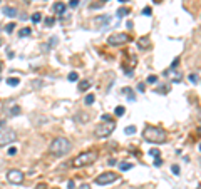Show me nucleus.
<instances>
[{
	"label": "nucleus",
	"mask_w": 201,
	"mask_h": 189,
	"mask_svg": "<svg viewBox=\"0 0 201 189\" xmlns=\"http://www.w3.org/2000/svg\"><path fill=\"white\" fill-rule=\"evenodd\" d=\"M136 131H138L136 126H129V127L124 129V132H126V134H136Z\"/></svg>",
	"instance_id": "obj_20"
},
{
	"label": "nucleus",
	"mask_w": 201,
	"mask_h": 189,
	"mask_svg": "<svg viewBox=\"0 0 201 189\" xmlns=\"http://www.w3.org/2000/svg\"><path fill=\"white\" fill-rule=\"evenodd\" d=\"M37 189H45V184H39V186H37Z\"/></svg>",
	"instance_id": "obj_39"
},
{
	"label": "nucleus",
	"mask_w": 201,
	"mask_h": 189,
	"mask_svg": "<svg viewBox=\"0 0 201 189\" xmlns=\"http://www.w3.org/2000/svg\"><path fill=\"white\" fill-rule=\"evenodd\" d=\"M109 20H111V17H104V19L99 17V19H96V24H107Z\"/></svg>",
	"instance_id": "obj_23"
},
{
	"label": "nucleus",
	"mask_w": 201,
	"mask_h": 189,
	"mask_svg": "<svg viewBox=\"0 0 201 189\" xmlns=\"http://www.w3.org/2000/svg\"><path fill=\"white\" fill-rule=\"evenodd\" d=\"M96 159H97V152H94V151H84V152L77 154L72 161V166L74 167H84V166H89V164L96 162Z\"/></svg>",
	"instance_id": "obj_3"
},
{
	"label": "nucleus",
	"mask_w": 201,
	"mask_h": 189,
	"mask_svg": "<svg viewBox=\"0 0 201 189\" xmlns=\"http://www.w3.org/2000/svg\"><path fill=\"white\" fill-rule=\"evenodd\" d=\"M148 82H149V84H156V82H158V77H156V75H149V77H148Z\"/></svg>",
	"instance_id": "obj_25"
},
{
	"label": "nucleus",
	"mask_w": 201,
	"mask_h": 189,
	"mask_svg": "<svg viewBox=\"0 0 201 189\" xmlns=\"http://www.w3.org/2000/svg\"><path fill=\"white\" fill-rule=\"evenodd\" d=\"M143 136H144L146 141L154 142V144H163V142H166V139H168V134H166L164 129L154 127V126H148V127L144 129Z\"/></svg>",
	"instance_id": "obj_2"
},
{
	"label": "nucleus",
	"mask_w": 201,
	"mask_h": 189,
	"mask_svg": "<svg viewBox=\"0 0 201 189\" xmlns=\"http://www.w3.org/2000/svg\"><path fill=\"white\" fill-rule=\"evenodd\" d=\"M7 181L12 184H20L24 181V172H22L20 169H10L7 172Z\"/></svg>",
	"instance_id": "obj_8"
},
{
	"label": "nucleus",
	"mask_w": 201,
	"mask_h": 189,
	"mask_svg": "<svg viewBox=\"0 0 201 189\" xmlns=\"http://www.w3.org/2000/svg\"><path fill=\"white\" fill-rule=\"evenodd\" d=\"M86 104H87V106L94 104V96L92 94H87V96H86Z\"/></svg>",
	"instance_id": "obj_22"
},
{
	"label": "nucleus",
	"mask_w": 201,
	"mask_h": 189,
	"mask_svg": "<svg viewBox=\"0 0 201 189\" xmlns=\"http://www.w3.org/2000/svg\"><path fill=\"white\" fill-rule=\"evenodd\" d=\"M4 14H5L7 17H15L17 9H14V7H5V9H4Z\"/></svg>",
	"instance_id": "obj_13"
},
{
	"label": "nucleus",
	"mask_w": 201,
	"mask_h": 189,
	"mask_svg": "<svg viewBox=\"0 0 201 189\" xmlns=\"http://www.w3.org/2000/svg\"><path fill=\"white\" fill-rule=\"evenodd\" d=\"M19 79H15V77H10V79H7V84L9 86H12V87H15V86H19Z\"/></svg>",
	"instance_id": "obj_15"
},
{
	"label": "nucleus",
	"mask_w": 201,
	"mask_h": 189,
	"mask_svg": "<svg viewBox=\"0 0 201 189\" xmlns=\"http://www.w3.org/2000/svg\"><path fill=\"white\" fill-rule=\"evenodd\" d=\"M40 20H42V15H40V14H39V12L32 15V22H34V24H37V22H40Z\"/></svg>",
	"instance_id": "obj_21"
},
{
	"label": "nucleus",
	"mask_w": 201,
	"mask_h": 189,
	"mask_svg": "<svg viewBox=\"0 0 201 189\" xmlns=\"http://www.w3.org/2000/svg\"><path fill=\"white\" fill-rule=\"evenodd\" d=\"M91 86H92V84H91V80H81V82H79V91L86 92Z\"/></svg>",
	"instance_id": "obj_11"
},
{
	"label": "nucleus",
	"mask_w": 201,
	"mask_h": 189,
	"mask_svg": "<svg viewBox=\"0 0 201 189\" xmlns=\"http://www.w3.org/2000/svg\"><path fill=\"white\" fill-rule=\"evenodd\" d=\"M124 112H126V109H124L122 106H117V107H116V116L121 117V116H124Z\"/></svg>",
	"instance_id": "obj_19"
},
{
	"label": "nucleus",
	"mask_w": 201,
	"mask_h": 189,
	"mask_svg": "<svg viewBox=\"0 0 201 189\" xmlns=\"http://www.w3.org/2000/svg\"><path fill=\"white\" fill-rule=\"evenodd\" d=\"M149 154L151 156H154V157H159V151H158V149H151Z\"/></svg>",
	"instance_id": "obj_27"
},
{
	"label": "nucleus",
	"mask_w": 201,
	"mask_h": 189,
	"mask_svg": "<svg viewBox=\"0 0 201 189\" xmlns=\"http://www.w3.org/2000/svg\"><path fill=\"white\" fill-rule=\"evenodd\" d=\"M200 151H201V144H200Z\"/></svg>",
	"instance_id": "obj_41"
},
{
	"label": "nucleus",
	"mask_w": 201,
	"mask_h": 189,
	"mask_svg": "<svg viewBox=\"0 0 201 189\" xmlns=\"http://www.w3.org/2000/svg\"><path fill=\"white\" fill-rule=\"evenodd\" d=\"M128 14H129L128 7H121V9L117 10V17H124V15H128Z\"/></svg>",
	"instance_id": "obj_14"
},
{
	"label": "nucleus",
	"mask_w": 201,
	"mask_h": 189,
	"mask_svg": "<svg viewBox=\"0 0 201 189\" xmlns=\"http://www.w3.org/2000/svg\"><path fill=\"white\" fill-rule=\"evenodd\" d=\"M14 29H15V24H14V22H12V24H9V25L5 27L7 34H10V32H14Z\"/></svg>",
	"instance_id": "obj_24"
},
{
	"label": "nucleus",
	"mask_w": 201,
	"mask_h": 189,
	"mask_svg": "<svg viewBox=\"0 0 201 189\" xmlns=\"http://www.w3.org/2000/svg\"><path fill=\"white\" fill-rule=\"evenodd\" d=\"M0 45H2V40H0Z\"/></svg>",
	"instance_id": "obj_43"
},
{
	"label": "nucleus",
	"mask_w": 201,
	"mask_h": 189,
	"mask_svg": "<svg viewBox=\"0 0 201 189\" xmlns=\"http://www.w3.org/2000/svg\"><path fill=\"white\" fill-rule=\"evenodd\" d=\"M30 29H27V27H25V29H22V30L20 32H19V37H29V35H30Z\"/></svg>",
	"instance_id": "obj_16"
},
{
	"label": "nucleus",
	"mask_w": 201,
	"mask_h": 189,
	"mask_svg": "<svg viewBox=\"0 0 201 189\" xmlns=\"http://www.w3.org/2000/svg\"><path fill=\"white\" fill-rule=\"evenodd\" d=\"M154 164H156V166H158V167H159L161 164H163V161H161V159H159V157H156V161H154Z\"/></svg>",
	"instance_id": "obj_36"
},
{
	"label": "nucleus",
	"mask_w": 201,
	"mask_h": 189,
	"mask_svg": "<svg viewBox=\"0 0 201 189\" xmlns=\"http://www.w3.org/2000/svg\"><path fill=\"white\" fill-rule=\"evenodd\" d=\"M102 121H106V122H111V121H112V117H111L109 114H104V116H102Z\"/></svg>",
	"instance_id": "obj_30"
},
{
	"label": "nucleus",
	"mask_w": 201,
	"mask_h": 189,
	"mask_svg": "<svg viewBox=\"0 0 201 189\" xmlns=\"http://www.w3.org/2000/svg\"><path fill=\"white\" fill-rule=\"evenodd\" d=\"M126 42H129V35L128 34H121V32H116L112 35H109V39H107V44L109 45H114V47L122 45Z\"/></svg>",
	"instance_id": "obj_6"
},
{
	"label": "nucleus",
	"mask_w": 201,
	"mask_h": 189,
	"mask_svg": "<svg viewBox=\"0 0 201 189\" xmlns=\"http://www.w3.org/2000/svg\"><path fill=\"white\" fill-rule=\"evenodd\" d=\"M189 80L193 82V84H195V82H198V75H196V74H189Z\"/></svg>",
	"instance_id": "obj_28"
},
{
	"label": "nucleus",
	"mask_w": 201,
	"mask_h": 189,
	"mask_svg": "<svg viewBox=\"0 0 201 189\" xmlns=\"http://www.w3.org/2000/svg\"><path fill=\"white\" fill-rule=\"evenodd\" d=\"M143 14H144V15H151V9L149 7H146L144 10H143Z\"/></svg>",
	"instance_id": "obj_33"
},
{
	"label": "nucleus",
	"mask_w": 201,
	"mask_h": 189,
	"mask_svg": "<svg viewBox=\"0 0 201 189\" xmlns=\"http://www.w3.org/2000/svg\"><path fill=\"white\" fill-rule=\"evenodd\" d=\"M67 186H69V189H74V188H76V184H74V181H69V183H67Z\"/></svg>",
	"instance_id": "obj_35"
},
{
	"label": "nucleus",
	"mask_w": 201,
	"mask_h": 189,
	"mask_svg": "<svg viewBox=\"0 0 201 189\" xmlns=\"http://www.w3.org/2000/svg\"><path fill=\"white\" fill-rule=\"evenodd\" d=\"M0 126H2V121H0Z\"/></svg>",
	"instance_id": "obj_42"
},
{
	"label": "nucleus",
	"mask_w": 201,
	"mask_h": 189,
	"mask_svg": "<svg viewBox=\"0 0 201 189\" xmlns=\"http://www.w3.org/2000/svg\"><path fill=\"white\" fill-rule=\"evenodd\" d=\"M67 79H69V80H71V82H76V80H77V79H79L77 72H71V74L67 75Z\"/></svg>",
	"instance_id": "obj_18"
},
{
	"label": "nucleus",
	"mask_w": 201,
	"mask_h": 189,
	"mask_svg": "<svg viewBox=\"0 0 201 189\" xmlns=\"http://www.w3.org/2000/svg\"><path fill=\"white\" fill-rule=\"evenodd\" d=\"M69 5L72 7V9H76V7L79 5V0H71V2H69Z\"/></svg>",
	"instance_id": "obj_29"
},
{
	"label": "nucleus",
	"mask_w": 201,
	"mask_h": 189,
	"mask_svg": "<svg viewBox=\"0 0 201 189\" xmlns=\"http://www.w3.org/2000/svg\"><path fill=\"white\" fill-rule=\"evenodd\" d=\"M119 2H126V0H119Z\"/></svg>",
	"instance_id": "obj_40"
},
{
	"label": "nucleus",
	"mask_w": 201,
	"mask_h": 189,
	"mask_svg": "<svg viewBox=\"0 0 201 189\" xmlns=\"http://www.w3.org/2000/svg\"><path fill=\"white\" fill-rule=\"evenodd\" d=\"M9 154H10V156H15V154H17V147H10V149H9Z\"/></svg>",
	"instance_id": "obj_31"
},
{
	"label": "nucleus",
	"mask_w": 201,
	"mask_h": 189,
	"mask_svg": "<svg viewBox=\"0 0 201 189\" xmlns=\"http://www.w3.org/2000/svg\"><path fill=\"white\" fill-rule=\"evenodd\" d=\"M17 139V132L10 127H2L0 129V147H4L7 144H12Z\"/></svg>",
	"instance_id": "obj_5"
},
{
	"label": "nucleus",
	"mask_w": 201,
	"mask_h": 189,
	"mask_svg": "<svg viewBox=\"0 0 201 189\" xmlns=\"http://www.w3.org/2000/svg\"><path fill=\"white\" fill-rule=\"evenodd\" d=\"M138 47H139V49H143V50L149 49V47H151L149 39H148V37H143V39H139V40H138Z\"/></svg>",
	"instance_id": "obj_10"
},
{
	"label": "nucleus",
	"mask_w": 201,
	"mask_h": 189,
	"mask_svg": "<svg viewBox=\"0 0 201 189\" xmlns=\"http://www.w3.org/2000/svg\"><path fill=\"white\" fill-rule=\"evenodd\" d=\"M19 112H20V107H17V106H15V107H12V111H10L12 116H17Z\"/></svg>",
	"instance_id": "obj_26"
},
{
	"label": "nucleus",
	"mask_w": 201,
	"mask_h": 189,
	"mask_svg": "<svg viewBox=\"0 0 201 189\" xmlns=\"http://www.w3.org/2000/svg\"><path fill=\"white\" fill-rule=\"evenodd\" d=\"M114 181H117V174L114 172H104L96 178V184H99V186H107V184L114 183Z\"/></svg>",
	"instance_id": "obj_7"
},
{
	"label": "nucleus",
	"mask_w": 201,
	"mask_h": 189,
	"mask_svg": "<svg viewBox=\"0 0 201 189\" xmlns=\"http://www.w3.org/2000/svg\"><path fill=\"white\" fill-rule=\"evenodd\" d=\"M133 167V164H129V162H121L119 164V169L121 171H128V169H131Z\"/></svg>",
	"instance_id": "obj_17"
},
{
	"label": "nucleus",
	"mask_w": 201,
	"mask_h": 189,
	"mask_svg": "<svg viewBox=\"0 0 201 189\" xmlns=\"http://www.w3.org/2000/svg\"><path fill=\"white\" fill-rule=\"evenodd\" d=\"M0 70H2V69H0Z\"/></svg>",
	"instance_id": "obj_44"
},
{
	"label": "nucleus",
	"mask_w": 201,
	"mask_h": 189,
	"mask_svg": "<svg viewBox=\"0 0 201 189\" xmlns=\"http://www.w3.org/2000/svg\"><path fill=\"white\" fill-rule=\"evenodd\" d=\"M79 189H91V186H89V184H82Z\"/></svg>",
	"instance_id": "obj_38"
},
{
	"label": "nucleus",
	"mask_w": 201,
	"mask_h": 189,
	"mask_svg": "<svg viewBox=\"0 0 201 189\" xmlns=\"http://www.w3.org/2000/svg\"><path fill=\"white\" fill-rule=\"evenodd\" d=\"M45 24H47L49 27H50V25H54V19H47V20H45Z\"/></svg>",
	"instance_id": "obj_34"
},
{
	"label": "nucleus",
	"mask_w": 201,
	"mask_h": 189,
	"mask_svg": "<svg viewBox=\"0 0 201 189\" xmlns=\"http://www.w3.org/2000/svg\"><path fill=\"white\" fill-rule=\"evenodd\" d=\"M138 91L144 92V84H138Z\"/></svg>",
	"instance_id": "obj_37"
},
{
	"label": "nucleus",
	"mask_w": 201,
	"mask_h": 189,
	"mask_svg": "<svg viewBox=\"0 0 201 189\" xmlns=\"http://www.w3.org/2000/svg\"><path fill=\"white\" fill-rule=\"evenodd\" d=\"M64 10H66V4H62V2H57L54 5V12L55 14H64Z\"/></svg>",
	"instance_id": "obj_12"
},
{
	"label": "nucleus",
	"mask_w": 201,
	"mask_h": 189,
	"mask_svg": "<svg viewBox=\"0 0 201 189\" xmlns=\"http://www.w3.org/2000/svg\"><path fill=\"white\" fill-rule=\"evenodd\" d=\"M71 149H72V142L67 137H55L49 146V152L55 157H64L66 154L71 152Z\"/></svg>",
	"instance_id": "obj_1"
},
{
	"label": "nucleus",
	"mask_w": 201,
	"mask_h": 189,
	"mask_svg": "<svg viewBox=\"0 0 201 189\" xmlns=\"http://www.w3.org/2000/svg\"><path fill=\"white\" fill-rule=\"evenodd\" d=\"M164 75L168 77H173V82H179L181 80V74H178V72H174V69H169V70H164Z\"/></svg>",
	"instance_id": "obj_9"
},
{
	"label": "nucleus",
	"mask_w": 201,
	"mask_h": 189,
	"mask_svg": "<svg viewBox=\"0 0 201 189\" xmlns=\"http://www.w3.org/2000/svg\"><path fill=\"white\" fill-rule=\"evenodd\" d=\"M171 171H173L174 174H179V166H173V167H171Z\"/></svg>",
	"instance_id": "obj_32"
},
{
	"label": "nucleus",
	"mask_w": 201,
	"mask_h": 189,
	"mask_svg": "<svg viewBox=\"0 0 201 189\" xmlns=\"http://www.w3.org/2000/svg\"><path fill=\"white\" fill-rule=\"evenodd\" d=\"M116 129V122H101L97 126V127L94 129V136L99 139H104V137H109L111 134H112V131Z\"/></svg>",
	"instance_id": "obj_4"
}]
</instances>
